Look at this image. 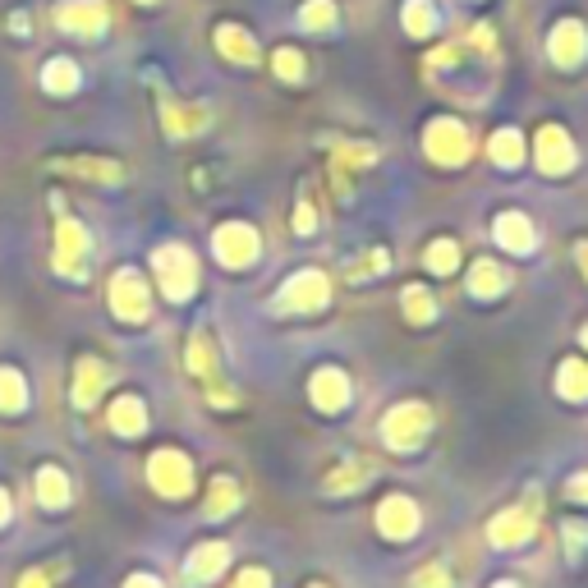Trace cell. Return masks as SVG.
<instances>
[{
  "instance_id": "44",
  "label": "cell",
  "mask_w": 588,
  "mask_h": 588,
  "mask_svg": "<svg viewBox=\"0 0 588 588\" xmlns=\"http://www.w3.org/2000/svg\"><path fill=\"white\" fill-rule=\"evenodd\" d=\"M566 543H570V552L584 547V529H579V524H566Z\"/></svg>"
},
{
  "instance_id": "16",
  "label": "cell",
  "mask_w": 588,
  "mask_h": 588,
  "mask_svg": "<svg viewBox=\"0 0 588 588\" xmlns=\"http://www.w3.org/2000/svg\"><path fill=\"white\" fill-rule=\"evenodd\" d=\"M492 235L510 253H533V244H539V240H533V221L524 212H501L497 225H492Z\"/></svg>"
},
{
  "instance_id": "43",
  "label": "cell",
  "mask_w": 588,
  "mask_h": 588,
  "mask_svg": "<svg viewBox=\"0 0 588 588\" xmlns=\"http://www.w3.org/2000/svg\"><path fill=\"white\" fill-rule=\"evenodd\" d=\"M570 497H575V501H588V474H575V478H570Z\"/></svg>"
},
{
  "instance_id": "25",
  "label": "cell",
  "mask_w": 588,
  "mask_h": 588,
  "mask_svg": "<svg viewBox=\"0 0 588 588\" xmlns=\"http://www.w3.org/2000/svg\"><path fill=\"white\" fill-rule=\"evenodd\" d=\"M37 501H42L46 510H65V506H69V478H65L56 465L37 469Z\"/></svg>"
},
{
  "instance_id": "37",
  "label": "cell",
  "mask_w": 588,
  "mask_h": 588,
  "mask_svg": "<svg viewBox=\"0 0 588 588\" xmlns=\"http://www.w3.org/2000/svg\"><path fill=\"white\" fill-rule=\"evenodd\" d=\"M271 65H276V74H280L286 84H299V79H303V56H299L295 46H280L276 56H271Z\"/></svg>"
},
{
  "instance_id": "41",
  "label": "cell",
  "mask_w": 588,
  "mask_h": 588,
  "mask_svg": "<svg viewBox=\"0 0 588 588\" xmlns=\"http://www.w3.org/2000/svg\"><path fill=\"white\" fill-rule=\"evenodd\" d=\"M19 588H51V575L46 570H29V575L19 579Z\"/></svg>"
},
{
  "instance_id": "3",
  "label": "cell",
  "mask_w": 588,
  "mask_h": 588,
  "mask_svg": "<svg viewBox=\"0 0 588 588\" xmlns=\"http://www.w3.org/2000/svg\"><path fill=\"white\" fill-rule=\"evenodd\" d=\"M326 299H331V280L309 267L286 280V290L276 295V313H318L326 309Z\"/></svg>"
},
{
  "instance_id": "42",
  "label": "cell",
  "mask_w": 588,
  "mask_h": 588,
  "mask_svg": "<svg viewBox=\"0 0 588 588\" xmlns=\"http://www.w3.org/2000/svg\"><path fill=\"white\" fill-rule=\"evenodd\" d=\"M124 588H162V579L157 575H130V579H124Z\"/></svg>"
},
{
  "instance_id": "49",
  "label": "cell",
  "mask_w": 588,
  "mask_h": 588,
  "mask_svg": "<svg viewBox=\"0 0 588 588\" xmlns=\"http://www.w3.org/2000/svg\"><path fill=\"white\" fill-rule=\"evenodd\" d=\"M579 341H584V345H588V326H584V331H579Z\"/></svg>"
},
{
  "instance_id": "6",
  "label": "cell",
  "mask_w": 588,
  "mask_h": 588,
  "mask_svg": "<svg viewBox=\"0 0 588 588\" xmlns=\"http://www.w3.org/2000/svg\"><path fill=\"white\" fill-rule=\"evenodd\" d=\"M111 313L120 318V322H147V313H152V295H147V280L138 276V271H115L111 276Z\"/></svg>"
},
{
  "instance_id": "40",
  "label": "cell",
  "mask_w": 588,
  "mask_h": 588,
  "mask_svg": "<svg viewBox=\"0 0 588 588\" xmlns=\"http://www.w3.org/2000/svg\"><path fill=\"white\" fill-rule=\"evenodd\" d=\"M240 588H271V575L263 566H248V570H240Z\"/></svg>"
},
{
  "instance_id": "34",
  "label": "cell",
  "mask_w": 588,
  "mask_h": 588,
  "mask_svg": "<svg viewBox=\"0 0 588 588\" xmlns=\"http://www.w3.org/2000/svg\"><path fill=\"white\" fill-rule=\"evenodd\" d=\"M189 373H193V377H212V373H217V354H212V341L202 336V331H198V336L189 341Z\"/></svg>"
},
{
  "instance_id": "13",
  "label": "cell",
  "mask_w": 588,
  "mask_h": 588,
  "mask_svg": "<svg viewBox=\"0 0 588 588\" xmlns=\"http://www.w3.org/2000/svg\"><path fill=\"white\" fill-rule=\"evenodd\" d=\"M309 396H313V404L322 409V414H341V409L350 404V377L341 368H318L313 381H309Z\"/></svg>"
},
{
  "instance_id": "10",
  "label": "cell",
  "mask_w": 588,
  "mask_h": 588,
  "mask_svg": "<svg viewBox=\"0 0 588 588\" xmlns=\"http://www.w3.org/2000/svg\"><path fill=\"white\" fill-rule=\"evenodd\" d=\"M547 56H552V65H561V69H575V65L588 56V33H584L579 19L556 23L552 37H547Z\"/></svg>"
},
{
  "instance_id": "23",
  "label": "cell",
  "mask_w": 588,
  "mask_h": 588,
  "mask_svg": "<svg viewBox=\"0 0 588 588\" xmlns=\"http://www.w3.org/2000/svg\"><path fill=\"white\" fill-rule=\"evenodd\" d=\"M111 428L120 432V437H138V432L147 428V404L138 396H120L111 404Z\"/></svg>"
},
{
  "instance_id": "50",
  "label": "cell",
  "mask_w": 588,
  "mask_h": 588,
  "mask_svg": "<svg viewBox=\"0 0 588 588\" xmlns=\"http://www.w3.org/2000/svg\"><path fill=\"white\" fill-rule=\"evenodd\" d=\"M138 5H157V0H138Z\"/></svg>"
},
{
  "instance_id": "11",
  "label": "cell",
  "mask_w": 588,
  "mask_h": 588,
  "mask_svg": "<svg viewBox=\"0 0 588 588\" xmlns=\"http://www.w3.org/2000/svg\"><path fill=\"white\" fill-rule=\"evenodd\" d=\"M377 529L381 533H387V539H414V533H419V506L414 501H409V497H387V501H381L377 506Z\"/></svg>"
},
{
  "instance_id": "45",
  "label": "cell",
  "mask_w": 588,
  "mask_h": 588,
  "mask_svg": "<svg viewBox=\"0 0 588 588\" xmlns=\"http://www.w3.org/2000/svg\"><path fill=\"white\" fill-rule=\"evenodd\" d=\"M10 510H14V506H10V492H5V488H0V529H5V524H10Z\"/></svg>"
},
{
  "instance_id": "2",
  "label": "cell",
  "mask_w": 588,
  "mask_h": 588,
  "mask_svg": "<svg viewBox=\"0 0 588 588\" xmlns=\"http://www.w3.org/2000/svg\"><path fill=\"white\" fill-rule=\"evenodd\" d=\"M428 428H432V414H428V404L419 400H404L396 404L387 419H381V437H387L391 451H414L423 437H428Z\"/></svg>"
},
{
  "instance_id": "51",
  "label": "cell",
  "mask_w": 588,
  "mask_h": 588,
  "mask_svg": "<svg viewBox=\"0 0 588 588\" xmlns=\"http://www.w3.org/2000/svg\"><path fill=\"white\" fill-rule=\"evenodd\" d=\"M309 588H326V584H309Z\"/></svg>"
},
{
  "instance_id": "31",
  "label": "cell",
  "mask_w": 588,
  "mask_h": 588,
  "mask_svg": "<svg viewBox=\"0 0 588 588\" xmlns=\"http://www.w3.org/2000/svg\"><path fill=\"white\" fill-rule=\"evenodd\" d=\"M400 309H404V318L414 322V326H423V322L437 318V299H432L423 286H409V290L400 295Z\"/></svg>"
},
{
  "instance_id": "15",
  "label": "cell",
  "mask_w": 588,
  "mask_h": 588,
  "mask_svg": "<svg viewBox=\"0 0 588 588\" xmlns=\"http://www.w3.org/2000/svg\"><path fill=\"white\" fill-rule=\"evenodd\" d=\"M373 474H377V465H373V459L354 455V459H345L341 469H331V474H326V482H322V488H326V497H350V492H359Z\"/></svg>"
},
{
  "instance_id": "39",
  "label": "cell",
  "mask_w": 588,
  "mask_h": 588,
  "mask_svg": "<svg viewBox=\"0 0 588 588\" xmlns=\"http://www.w3.org/2000/svg\"><path fill=\"white\" fill-rule=\"evenodd\" d=\"M295 230H299V235H313V230H318V212H313V202H309V198H299V208H295Z\"/></svg>"
},
{
  "instance_id": "27",
  "label": "cell",
  "mask_w": 588,
  "mask_h": 588,
  "mask_svg": "<svg viewBox=\"0 0 588 588\" xmlns=\"http://www.w3.org/2000/svg\"><path fill=\"white\" fill-rule=\"evenodd\" d=\"M29 404V381L19 368H0V414H19Z\"/></svg>"
},
{
  "instance_id": "30",
  "label": "cell",
  "mask_w": 588,
  "mask_h": 588,
  "mask_svg": "<svg viewBox=\"0 0 588 588\" xmlns=\"http://www.w3.org/2000/svg\"><path fill=\"white\" fill-rule=\"evenodd\" d=\"M400 19H404V33L409 37H428L432 29H437V10H432V0H404Z\"/></svg>"
},
{
  "instance_id": "7",
  "label": "cell",
  "mask_w": 588,
  "mask_h": 588,
  "mask_svg": "<svg viewBox=\"0 0 588 588\" xmlns=\"http://www.w3.org/2000/svg\"><path fill=\"white\" fill-rule=\"evenodd\" d=\"M423 147L437 166H459L469 157V130L459 120H432L423 134Z\"/></svg>"
},
{
  "instance_id": "8",
  "label": "cell",
  "mask_w": 588,
  "mask_h": 588,
  "mask_svg": "<svg viewBox=\"0 0 588 588\" xmlns=\"http://www.w3.org/2000/svg\"><path fill=\"white\" fill-rule=\"evenodd\" d=\"M107 0H60L56 5V29L60 33H74V37H97L107 33Z\"/></svg>"
},
{
  "instance_id": "35",
  "label": "cell",
  "mask_w": 588,
  "mask_h": 588,
  "mask_svg": "<svg viewBox=\"0 0 588 588\" xmlns=\"http://www.w3.org/2000/svg\"><path fill=\"white\" fill-rule=\"evenodd\" d=\"M299 19H303V29H313V33H322V29H331L341 14H336V5L331 0H309V5L299 10Z\"/></svg>"
},
{
  "instance_id": "14",
  "label": "cell",
  "mask_w": 588,
  "mask_h": 588,
  "mask_svg": "<svg viewBox=\"0 0 588 588\" xmlns=\"http://www.w3.org/2000/svg\"><path fill=\"white\" fill-rule=\"evenodd\" d=\"M533 515H539V501H529L524 510L515 506V510H501V515L492 520V543L497 547H520L524 539H529V533H533Z\"/></svg>"
},
{
  "instance_id": "48",
  "label": "cell",
  "mask_w": 588,
  "mask_h": 588,
  "mask_svg": "<svg viewBox=\"0 0 588 588\" xmlns=\"http://www.w3.org/2000/svg\"><path fill=\"white\" fill-rule=\"evenodd\" d=\"M497 588H520V584H510V579H501V584H497Z\"/></svg>"
},
{
  "instance_id": "38",
  "label": "cell",
  "mask_w": 588,
  "mask_h": 588,
  "mask_svg": "<svg viewBox=\"0 0 588 588\" xmlns=\"http://www.w3.org/2000/svg\"><path fill=\"white\" fill-rule=\"evenodd\" d=\"M409 588H451V575L442 566H423L414 579H409Z\"/></svg>"
},
{
  "instance_id": "47",
  "label": "cell",
  "mask_w": 588,
  "mask_h": 588,
  "mask_svg": "<svg viewBox=\"0 0 588 588\" xmlns=\"http://www.w3.org/2000/svg\"><path fill=\"white\" fill-rule=\"evenodd\" d=\"M575 258H579V267H584V276H588V244H579V248H575Z\"/></svg>"
},
{
  "instance_id": "29",
  "label": "cell",
  "mask_w": 588,
  "mask_h": 588,
  "mask_svg": "<svg viewBox=\"0 0 588 588\" xmlns=\"http://www.w3.org/2000/svg\"><path fill=\"white\" fill-rule=\"evenodd\" d=\"M556 391L566 400H588V364L584 359H566L556 373Z\"/></svg>"
},
{
  "instance_id": "26",
  "label": "cell",
  "mask_w": 588,
  "mask_h": 588,
  "mask_svg": "<svg viewBox=\"0 0 588 588\" xmlns=\"http://www.w3.org/2000/svg\"><path fill=\"white\" fill-rule=\"evenodd\" d=\"M488 157H492L497 166H506V170H515V166L524 162V138H520V130H497L492 143H488Z\"/></svg>"
},
{
  "instance_id": "19",
  "label": "cell",
  "mask_w": 588,
  "mask_h": 588,
  "mask_svg": "<svg viewBox=\"0 0 588 588\" xmlns=\"http://www.w3.org/2000/svg\"><path fill=\"white\" fill-rule=\"evenodd\" d=\"M79 84H84V74H79V65H74V60H65V56L46 60L42 88H46L51 97H74V92H79Z\"/></svg>"
},
{
  "instance_id": "24",
  "label": "cell",
  "mask_w": 588,
  "mask_h": 588,
  "mask_svg": "<svg viewBox=\"0 0 588 588\" xmlns=\"http://www.w3.org/2000/svg\"><path fill=\"white\" fill-rule=\"evenodd\" d=\"M506 290V267H497V263H488V258H478L474 267H469V295L474 299H497Z\"/></svg>"
},
{
  "instance_id": "12",
  "label": "cell",
  "mask_w": 588,
  "mask_h": 588,
  "mask_svg": "<svg viewBox=\"0 0 588 588\" xmlns=\"http://www.w3.org/2000/svg\"><path fill=\"white\" fill-rule=\"evenodd\" d=\"M539 166L547 175L575 170V143H570V134L561 130V124H543V130H539Z\"/></svg>"
},
{
  "instance_id": "33",
  "label": "cell",
  "mask_w": 588,
  "mask_h": 588,
  "mask_svg": "<svg viewBox=\"0 0 588 588\" xmlns=\"http://www.w3.org/2000/svg\"><path fill=\"white\" fill-rule=\"evenodd\" d=\"M455 267H459V244L455 240H437L428 248V271L432 276H451Z\"/></svg>"
},
{
  "instance_id": "21",
  "label": "cell",
  "mask_w": 588,
  "mask_h": 588,
  "mask_svg": "<svg viewBox=\"0 0 588 588\" xmlns=\"http://www.w3.org/2000/svg\"><path fill=\"white\" fill-rule=\"evenodd\" d=\"M225 566H230V547H225V543H202V547H193V556H189V575H193L198 584H212Z\"/></svg>"
},
{
  "instance_id": "9",
  "label": "cell",
  "mask_w": 588,
  "mask_h": 588,
  "mask_svg": "<svg viewBox=\"0 0 588 588\" xmlns=\"http://www.w3.org/2000/svg\"><path fill=\"white\" fill-rule=\"evenodd\" d=\"M56 271L69 280H84L88 271V230L74 217H60L56 225Z\"/></svg>"
},
{
  "instance_id": "22",
  "label": "cell",
  "mask_w": 588,
  "mask_h": 588,
  "mask_svg": "<svg viewBox=\"0 0 588 588\" xmlns=\"http://www.w3.org/2000/svg\"><path fill=\"white\" fill-rule=\"evenodd\" d=\"M56 170L84 175V180H101V185H120V180H124V166H120V162H107V157H74V162H56Z\"/></svg>"
},
{
  "instance_id": "46",
  "label": "cell",
  "mask_w": 588,
  "mask_h": 588,
  "mask_svg": "<svg viewBox=\"0 0 588 588\" xmlns=\"http://www.w3.org/2000/svg\"><path fill=\"white\" fill-rule=\"evenodd\" d=\"M474 42H478L482 51H492V33H488V29H474Z\"/></svg>"
},
{
  "instance_id": "18",
  "label": "cell",
  "mask_w": 588,
  "mask_h": 588,
  "mask_svg": "<svg viewBox=\"0 0 588 588\" xmlns=\"http://www.w3.org/2000/svg\"><path fill=\"white\" fill-rule=\"evenodd\" d=\"M217 51L225 60H235V65H258V42H253L240 23H221L217 29Z\"/></svg>"
},
{
  "instance_id": "32",
  "label": "cell",
  "mask_w": 588,
  "mask_h": 588,
  "mask_svg": "<svg viewBox=\"0 0 588 588\" xmlns=\"http://www.w3.org/2000/svg\"><path fill=\"white\" fill-rule=\"evenodd\" d=\"M387 267H391V253L387 248H368V253H359V258L345 267V276L350 280H368V276H381Z\"/></svg>"
},
{
  "instance_id": "5",
  "label": "cell",
  "mask_w": 588,
  "mask_h": 588,
  "mask_svg": "<svg viewBox=\"0 0 588 588\" xmlns=\"http://www.w3.org/2000/svg\"><path fill=\"white\" fill-rule=\"evenodd\" d=\"M212 253H217V263L221 267H248L253 258H258V230L244 225V221H225L217 225V235H212Z\"/></svg>"
},
{
  "instance_id": "20",
  "label": "cell",
  "mask_w": 588,
  "mask_h": 588,
  "mask_svg": "<svg viewBox=\"0 0 588 588\" xmlns=\"http://www.w3.org/2000/svg\"><path fill=\"white\" fill-rule=\"evenodd\" d=\"M101 387H107V368H101L97 359H79V368H74V404L92 409Z\"/></svg>"
},
{
  "instance_id": "17",
  "label": "cell",
  "mask_w": 588,
  "mask_h": 588,
  "mask_svg": "<svg viewBox=\"0 0 588 588\" xmlns=\"http://www.w3.org/2000/svg\"><path fill=\"white\" fill-rule=\"evenodd\" d=\"M162 120H166V134H170V138H189V134H202V130H208L212 111H208V107H180V101H166V107H162Z\"/></svg>"
},
{
  "instance_id": "1",
  "label": "cell",
  "mask_w": 588,
  "mask_h": 588,
  "mask_svg": "<svg viewBox=\"0 0 588 588\" xmlns=\"http://www.w3.org/2000/svg\"><path fill=\"white\" fill-rule=\"evenodd\" d=\"M152 271H157L162 295L170 303H185L198 290V258L185 244H162L157 253H152Z\"/></svg>"
},
{
  "instance_id": "28",
  "label": "cell",
  "mask_w": 588,
  "mask_h": 588,
  "mask_svg": "<svg viewBox=\"0 0 588 588\" xmlns=\"http://www.w3.org/2000/svg\"><path fill=\"white\" fill-rule=\"evenodd\" d=\"M240 506V482L235 478H212V492H208V520H225L230 510Z\"/></svg>"
},
{
  "instance_id": "4",
  "label": "cell",
  "mask_w": 588,
  "mask_h": 588,
  "mask_svg": "<svg viewBox=\"0 0 588 588\" xmlns=\"http://www.w3.org/2000/svg\"><path fill=\"white\" fill-rule=\"evenodd\" d=\"M147 482L157 488L162 497H170V501H180V497H189L193 492V465H189V455H180V451H157L147 459Z\"/></svg>"
},
{
  "instance_id": "36",
  "label": "cell",
  "mask_w": 588,
  "mask_h": 588,
  "mask_svg": "<svg viewBox=\"0 0 588 588\" xmlns=\"http://www.w3.org/2000/svg\"><path fill=\"white\" fill-rule=\"evenodd\" d=\"M373 162H377V152H373L368 143H336V166L364 170V166H373Z\"/></svg>"
}]
</instances>
